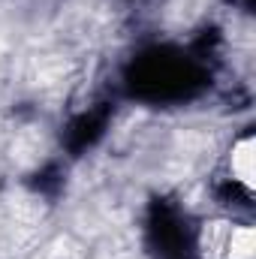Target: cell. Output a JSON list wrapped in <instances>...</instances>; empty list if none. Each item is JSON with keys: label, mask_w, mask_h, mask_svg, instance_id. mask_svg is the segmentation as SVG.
Masks as SVG:
<instances>
[{"label": "cell", "mask_w": 256, "mask_h": 259, "mask_svg": "<svg viewBox=\"0 0 256 259\" xmlns=\"http://www.w3.org/2000/svg\"><path fill=\"white\" fill-rule=\"evenodd\" d=\"M199 250L205 259H253L256 235L250 226L211 220L199 232Z\"/></svg>", "instance_id": "cell-1"}, {"label": "cell", "mask_w": 256, "mask_h": 259, "mask_svg": "<svg viewBox=\"0 0 256 259\" xmlns=\"http://www.w3.org/2000/svg\"><path fill=\"white\" fill-rule=\"evenodd\" d=\"M253 151H256V142L253 136H244L232 145V157H229V166H232V178L238 184H244L247 190H253Z\"/></svg>", "instance_id": "cell-2"}]
</instances>
